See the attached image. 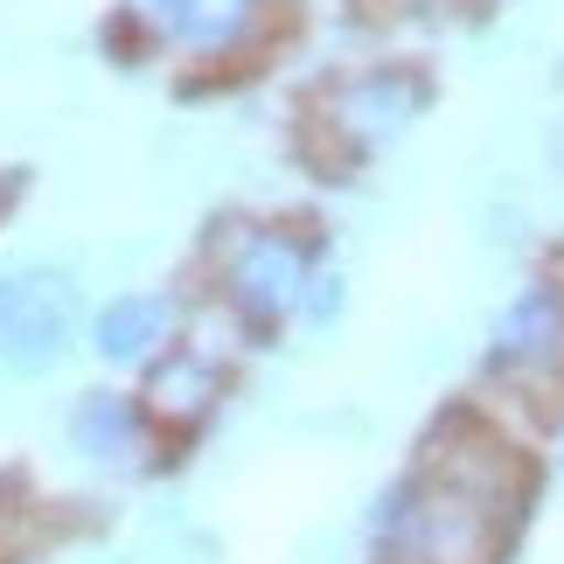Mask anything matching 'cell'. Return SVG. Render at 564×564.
Segmentation results:
<instances>
[{
  "label": "cell",
  "mask_w": 564,
  "mask_h": 564,
  "mask_svg": "<svg viewBox=\"0 0 564 564\" xmlns=\"http://www.w3.org/2000/svg\"><path fill=\"white\" fill-rule=\"evenodd\" d=\"M523 516V467L474 419H446L419 467L377 502L370 564H502Z\"/></svg>",
  "instance_id": "1"
},
{
  "label": "cell",
  "mask_w": 564,
  "mask_h": 564,
  "mask_svg": "<svg viewBox=\"0 0 564 564\" xmlns=\"http://www.w3.org/2000/svg\"><path fill=\"white\" fill-rule=\"evenodd\" d=\"M425 105H432L425 70L377 63V70L335 77L328 91H321V105H314V126H321V140H328V154L341 167H356V161H377L390 140H404Z\"/></svg>",
  "instance_id": "2"
},
{
  "label": "cell",
  "mask_w": 564,
  "mask_h": 564,
  "mask_svg": "<svg viewBox=\"0 0 564 564\" xmlns=\"http://www.w3.org/2000/svg\"><path fill=\"white\" fill-rule=\"evenodd\" d=\"M314 251L300 245L293 230H272V224H258L245 237H230V251H224V293H230V307L251 321V328H286V321L307 307V286H314Z\"/></svg>",
  "instance_id": "3"
},
{
  "label": "cell",
  "mask_w": 564,
  "mask_h": 564,
  "mask_svg": "<svg viewBox=\"0 0 564 564\" xmlns=\"http://www.w3.org/2000/svg\"><path fill=\"white\" fill-rule=\"evenodd\" d=\"M70 321H77V293L63 272L50 265L8 272L0 279V370L14 377L56 370L63 349H70Z\"/></svg>",
  "instance_id": "4"
},
{
  "label": "cell",
  "mask_w": 564,
  "mask_h": 564,
  "mask_svg": "<svg viewBox=\"0 0 564 564\" xmlns=\"http://www.w3.org/2000/svg\"><path fill=\"white\" fill-rule=\"evenodd\" d=\"M488 370L523 383V390L564 383V279H530V286L495 314Z\"/></svg>",
  "instance_id": "5"
},
{
  "label": "cell",
  "mask_w": 564,
  "mask_h": 564,
  "mask_svg": "<svg viewBox=\"0 0 564 564\" xmlns=\"http://www.w3.org/2000/svg\"><path fill=\"white\" fill-rule=\"evenodd\" d=\"M272 8L279 0H140V21L154 35H167L175 50L224 63V56H245L265 42Z\"/></svg>",
  "instance_id": "6"
},
{
  "label": "cell",
  "mask_w": 564,
  "mask_h": 564,
  "mask_svg": "<svg viewBox=\"0 0 564 564\" xmlns=\"http://www.w3.org/2000/svg\"><path fill=\"white\" fill-rule=\"evenodd\" d=\"M216 390H224V370H216L209 356L195 349H175V356H154V377H147V419L161 425H195L203 411L216 404Z\"/></svg>",
  "instance_id": "7"
},
{
  "label": "cell",
  "mask_w": 564,
  "mask_h": 564,
  "mask_svg": "<svg viewBox=\"0 0 564 564\" xmlns=\"http://www.w3.org/2000/svg\"><path fill=\"white\" fill-rule=\"evenodd\" d=\"M167 321H175V307L161 293H119L112 307H98L91 341L105 362H154L167 341Z\"/></svg>",
  "instance_id": "8"
},
{
  "label": "cell",
  "mask_w": 564,
  "mask_h": 564,
  "mask_svg": "<svg viewBox=\"0 0 564 564\" xmlns=\"http://www.w3.org/2000/svg\"><path fill=\"white\" fill-rule=\"evenodd\" d=\"M140 419L147 411L140 404H126V398H112V390H91L77 411H70V446L84 453V460H133L140 453Z\"/></svg>",
  "instance_id": "9"
},
{
  "label": "cell",
  "mask_w": 564,
  "mask_h": 564,
  "mask_svg": "<svg viewBox=\"0 0 564 564\" xmlns=\"http://www.w3.org/2000/svg\"><path fill=\"white\" fill-rule=\"evenodd\" d=\"M398 8H404V14H432V8H440V0H398Z\"/></svg>",
  "instance_id": "10"
}]
</instances>
